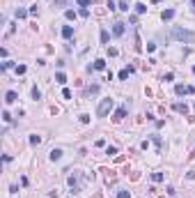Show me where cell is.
<instances>
[{
    "mask_svg": "<svg viewBox=\"0 0 195 198\" xmlns=\"http://www.w3.org/2000/svg\"><path fill=\"white\" fill-rule=\"evenodd\" d=\"M113 106H115L113 99H101V104H99V108H97V115H99V118H106V115L110 113Z\"/></svg>",
    "mask_w": 195,
    "mask_h": 198,
    "instance_id": "obj_2",
    "label": "cell"
},
{
    "mask_svg": "<svg viewBox=\"0 0 195 198\" xmlns=\"http://www.w3.org/2000/svg\"><path fill=\"white\" fill-rule=\"evenodd\" d=\"M135 12H138V14H145V12H147V5L138 2V5H135Z\"/></svg>",
    "mask_w": 195,
    "mask_h": 198,
    "instance_id": "obj_15",
    "label": "cell"
},
{
    "mask_svg": "<svg viewBox=\"0 0 195 198\" xmlns=\"http://www.w3.org/2000/svg\"><path fill=\"white\" fill-rule=\"evenodd\" d=\"M51 159H53V161L62 159V150H53V152H51Z\"/></svg>",
    "mask_w": 195,
    "mask_h": 198,
    "instance_id": "obj_12",
    "label": "cell"
},
{
    "mask_svg": "<svg viewBox=\"0 0 195 198\" xmlns=\"http://www.w3.org/2000/svg\"><path fill=\"white\" fill-rule=\"evenodd\" d=\"M174 111H179V113H188V106H186V104H174Z\"/></svg>",
    "mask_w": 195,
    "mask_h": 198,
    "instance_id": "obj_11",
    "label": "cell"
},
{
    "mask_svg": "<svg viewBox=\"0 0 195 198\" xmlns=\"http://www.w3.org/2000/svg\"><path fill=\"white\" fill-rule=\"evenodd\" d=\"M55 81L65 85V83H67V76H65V74H62V71H58V74H55Z\"/></svg>",
    "mask_w": 195,
    "mask_h": 198,
    "instance_id": "obj_14",
    "label": "cell"
},
{
    "mask_svg": "<svg viewBox=\"0 0 195 198\" xmlns=\"http://www.w3.org/2000/svg\"><path fill=\"white\" fill-rule=\"evenodd\" d=\"M106 154H117V147H106Z\"/></svg>",
    "mask_w": 195,
    "mask_h": 198,
    "instance_id": "obj_22",
    "label": "cell"
},
{
    "mask_svg": "<svg viewBox=\"0 0 195 198\" xmlns=\"http://www.w3.org/2000/svg\"><path fill=\"white\" fill-rule=\"evenodd\" d=\"M16 74H25V65H19V67H16Z\"/></svg>",
    "mask_w": 195,
    "mask_h": 198,
    "instance_id": "obj_24",
    "label": "cell"
},
{
    "mask_svg": "<svg viewBox=\"0 0 195 198\" xmlns=\"http://www.w3.org/2000/svg\"><path fill=\"white\" fill-rule=\"evenodd\" d=\"M69 187H71V194L80 191V173H73V175H69Z\"/></svg>",
    "mask_w": 195,
    "mask_h": 198,
    "instance_id": "obj_3",
    "label": "cell"
},
{
    "mask_svg": "<svg viewBox=\"0 0 195 198\" xmlns=\"http://www.w3.org/2000/svg\"><path fill=\"white\" fill-rule=\"evenodd\" d=\"M117 198H131V194H129V191H119V194H117Z\"/></svg>",
    "mask_w": 195,
    "mask_h": 198,
    "instance_id": "obj_21",
    "label": "cell"
},
{
    "mask_svg": "<svg viewBox=\"0 0 195 198\" xmlns=\"http://www.w3.org/2000/svg\"><path fill=\"white\" fill-rule=\"evenodd\" d=\"M161 19H163V21H170V19H174V9H163Z\"/></svg>",
    "mask_w": 195,
    "mask_h": 198,
    "instance_id": "obj_6",
    "label": "cell"
},
{
    "mask_svg": "<svg viewBox=\"0 0 195 198\" xmlns=\"http://www.w3.org/2000/svg\"><path fill=\"white\" fill-rule=\"evenodd\" d=\"M124 115H126V108H124V106H122V108H117V111H115V120H122V118H124Z\"/></svg>",
    "mask_w": 195,
    "mask_h": 198,
    "instance_id": "obj_9",
    "label": "cell"
},
{
    "mask_svg": "<svg viewBox=\"0 0 195 198\" xmlns=\"http://www.w3.org/2000/svg\"><path fill=\"white\" fill-rule=\"evenodd\" d=\"M113 35H115V37H122V35H124V23H122V21H117V23L113 26Z\"/></svg>",
    "mask_w": 195,
    "mask_h": 198,
    "instance_id": "obj_4",
    "label": "cell"
},
{
    "mask_svg": "<svg viewBox=\"0 0 195 198\" xmlns=\"http://www.w3.org/2000/svg\"><path fill=\"white\" fill-rule=\"evenodd\" d=\"M170 37L177 39V42H186V44H193L195 42V33L186 30V28H179V26H174V28L170 30Z\"/></svg>",
    "mask_w": 195,
    "mask_h": 198,
    "instance_id": "obj_1",
    "label": "cell"
},
{
    "mask_svg": "<svg viewBox=\"0 0 195 198\" xmlns=\"http://www.w3.org/2000/svg\"><path fill=\"white\" fill-rule=\"evenodd\" d=\"M152 180H154V182H161V180H163V173H154V175H152Z\"/></svg>",
    "mask_w": 195,
    "mask_h": 198,
    "instance_id": "obj_19",
    "label": "cell"
},
{
    "mask_svg": "<svg viewBox=\"0 0 195 198\" xmlns=\"http://www.w3.org/2000/svg\"><path fill=\"white\" fill-rule=\"evenodd\" d=\"M78 5H80V7H87V5H90V0H78Z\"/></svg>",
    "mask_w": 195,
    "mask_h": 198,
    "instance_id": "obj_25",
    "label": "cell"
},
{
    "mask_svg": "<svg viewBox=\"0 0 195 198\" xmlns=\"http://www.w3.org/2000/svg\"><path fill=\"white\" fill-rule=\"evenodd\" d=\"M5 101H7V104H14V101H16V92H12V90H9V92L5 95Z\"/></svg>",
    "mask_w": 195,
    "mask_h": 198,
    "instance_id": "obj_8",
    "label": "cell"
},
{
    "mask_svg": "<svg viewBox=\"0 0 195 198\" xmlns=\"http://www.w3.org/2000/svg\"><path fill=\"white\" fill-rule=\"evenodd\" d=\"M30 143H32V145H39V143H41V136H30Z\"/></svg>",
    "mask_w": 195,
    "mask_h": 198,
    "instance_id": "obj_18",
    "label": "cell"
},
{
    "mask_svg": "<svg viewBox=\"0 0 195 198\" xmlns=\"http://www.w3.org/2000/svg\"><path fill=\"white\" fill-rule=\"evenodd\" d=\"M131 71H133V67H126V69H122V71H119V78H122V81H124V78H129Z\"/></svg>",
    "mask_w": 195,
    "mask_h": 198,
    "instance_id": "obj_10",
    "label": "cell"
},
{
    "mask_svg": "<svg viewBox=\"0 0 195 198\" xmlns=\"http://www.w3.org/2000/svg\"><path fill=\"white\" fill-rule=\"evenodd\" d=\"M28 14H30L28 9H16V19H25Z\"/></svg>",
    "mask_w": 195,
    "mask_h": 198,
    "instance_id": "obj_16",
    "label": "cell"
},
{
    "mask_svg": "<svg viewBox=\"0 0 195 198\" xmlns=\"http://www.w3.org/2000/svg\"><path fill=\"white\" fill-rule=\"evenodd\" d=\"M174 90H177V95H188V92H193V88H191V85H177Z\"/></svg>",
    "mask_w": 195,
    "mask_h": 198,
    "instance_id": "obj_5",
    "label": "cell"
},
{
    "mask_svg": "<svg viewBox=\"0 0 195 198\" xmlns=\"http://www.w3.org/2000/svg\"><path fill=\"white\" fill-rule=\"evenodd\" d=\"M62 37H65V39L73 37V28H71V26H65V28H62Z\"/></svg>",
    "mask_w": 195,
    "mask_h": 198,
    "instance_id": "obj_7",
    "label": "cell"
},
{
    "mask_svg": "<svg viewBox=\"0 0 195 198\" xmlns=\"http://www.w3.org/2000/svg\"><path fill=\"white\" fill-rule=\"evenodd\" d=\"M94 69H99V71H101V69H106V60H101V58L94 60Z\"/></svg>",
    "mask_w": 195,
    "mask_h": 198,
    "instance_id": "obj_13",
    "label": "cell"
},
{
    "mask_svg": "<svg viewBox=\"0 0 195 198\" xmlns=\"http://www.w3.org/2000/svg\"><path fill=\"white\" fill-rule=\"evenodd\" d=\"M101 42H103V44L108 42V33H106V30H101Z\"/></svg>",
    "mask_w": 195,
    "mask_h": 198,
    "instance_id": "obj_23",
    "label": "cell"
},
{
    "mask_svg": "<svg viewBox=\"0 0 195 198\" xmlns=\"http://www.w3.org/2000/svg\"><path fill=\"white\" fill-rule=\"evenodd\" d=\"M39 97H41V92H39L37 88H32V99H39Z\"/></svg>",
    "mask_w": 195,
    "mask_h": 198,
    "instance_id": "obj_20",
    "label": "cell"
},
{
    "mask_svg": "<svg viewBox=\"0 0 195 198\" xmlns=\"http://www.w3.org/2000/svg\"><path fill=\"white\" fill-rule=\"evenodd\" d=\"M65 16L69 19V21H71V19H76V12H73V9H67V12H65Z\"/></svg>",
    "mask_w": 195,
    "mask_h": 198,
    "instance_id": "obj_17",
    "label": "cell"
},
{
    "mask_svg": "<svg viewBox=\"0 0 195 198\" xmlns=\"http://www.w3.org/2000/svg\"><path fill=\"white\" fill-rule=\"evenodd\" d=\"M191 7H193V12H195V0H191Z\"/></svg>",
    "mask_w": 195,
    "mask_h": 198,
    "instance_id": "obj_26",
    "label": "cell"
}]
</instances>
